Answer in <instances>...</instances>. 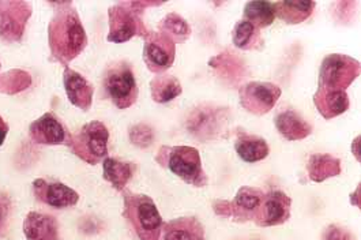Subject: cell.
I'll return each instance as SVG.
<instances>
[{"label": "cell", "mask_w": 361, "mask_h": 240, "mask_svg": "<svg viewBox=\"0 0 361 240\" xmlns=\"http://www.w3.org/2000/svg\"><path fill=\"white\" fill-rule=\"evenodd\" d=\"M51 45L54 54L64 61L80 55L86 45V35L74 10H64L51 25Z\"/></svg>", "instance_id": "1"}, {"label": "cell", "mask_w": 361, "mask_h": 240, "mask_svg": "<svg viewBox=\"0 0 361 240\" xmlns=\"http://www.w3.org/2000/svg\"><path fill=\"white\" fill-rule=\"evenodd\" d=\"M360 76V63L346 55H329L322 63L319 89L346 90Z\"/></svg>", "instance_id": "2"}, {"label": "cell", "mask_w": 361, "mask_h": 240, "mask_svg": "<svg viewBox=\"0 0 361 240\" xmlns=\"http://www.w3.org/2000/svg\"><path fill=\"white\" fill-rule=\"evenodd\" d=\"M104 88L109 99L121 109L131 107L138 97L134 73L126 63H118L108 70L104 78Z\"/></svg>", "instance_id": "3"}, {"label": "cell", "mask_w": 361, "mask_h": 240, "mask_svg": "<svg viewBox=\"0 0 361 240\" xmlns=\"http://www.w3.org/2000/svg\"><path fill=\"white\" fill-rule=\"evenodd\" d=\"M228 121V112L225 108L213 105H202L195 108L187 121L190 133L198 140L216 138Z\"/></svg>", "instance_id": "4"}, {"label": "cell", "mask_w": 361, "mask_h": 240, "mask_svg": "<svg viewBox=\"0 0 361 240\" xmlns=\"http://www.w3.org/2000/svg\"><path fill=\"white\" fill-rule=\"evenodd\" d=\"M281 89L269 82H250L240 89L241 105L251 114L264 115L277 104Z\"/></svg>", "instance_id": "5"}, {"label": "cell", "mask_w": 361, "mask_h": 240, "mask_svg": "<svg viewBox=\"0 0 361 240\" xmlns=\"http://www.w3.org/2000/svg\"><path fill=\"white\" fill-rule=\"evenodd\" d=\"M109 133L101 121H92L80 130L75 140V152L83 160L96 162L108 152Z\"/></svg>", "instance_id": "6"}, {"label": "cell", "mask_w": 361, "mask_h": 240, "mask_svg": "<svg viewBox=\"0 0 361 240\" xmlns=\"http://www.w3.org/2000/svg\"><path fill=\"white\" fill-rule=\"evenodd\" d=\"M169 169L191 184H201L203 181L200 152L191 146H175L168 149Z\"/></svg>", "instance_id": "7"}, {"label": "cell", "mask_w": 361, "mask_h": 240, "mask_svg": "<svg viewBox=\"0 0 361 240\" xmlns=\"http://www.w3.org/2000/svg\"><path fill=\"white\" fill-rule=\"evenodd\" d=\"M176 45L175 41L162 32L153 33L145 44L143 56L147 67L154 73L166 71L175 61Z\"/></svg>", "instance_id": "8"}, {"label": "cell", "mask_w": 361, "mask_h": 240, "mask_svg": "<svg viewBox=\"0 0 361 240\" xmlns=\"http://www.w3.org/2000/svg\"><path fill=\"white\" fill-rule=\"evenodd\" d=\"M131 216L135 229L138 231L142 240L160 239L162 220L156 205L146 198L138 197L131 203Z\"/></svg>", "instance_id": "9"}, {"label": "cell", "mask_w": 361, "mask_h": 240, "mask_svg": "<svg viewBox=\"0 0 361 240\" xmlns=\"http://www.w3.org/2000/svg\"><path fill=\"white\" fill-rule=\"evenodd\" d=\"M111 32L108 40L114 42H124L130 40L138 30V20L130 10L124 7H114L109 14Z\"/></svg>", "instance_id": "10"}, {"label": "cell", "mask_w": 361, "mask_h": 240, "mask_svg": "<svg viewBox=\"0 0 361 240\" xmlns=\"http://www.w3.org/2000/svg\"><path fill=\"white\" fill-rule=\"evenodd\" d=\"M289 198L280 191H274L262 200L261 217L259 224L263 225H277L289 217Z\"/></svg>", "instance_id": "11"}, {"label": "cell", "mask_w": 361, "mask_h": 240, "mask_svg": "<svg viewBox=\"0 0 361 240\" xmlns=\"http://www.w3.org/2000/svg\"><path fill=\"white\" fill-rule=\"evenodd\" d=\"M314 102L324 119H333L349 108V97L343 90L318 89Z\"/></svg>", "instance_id": "12"}, {"label": "cell", "mask_w": 361, "mask_h": 240, "mask_svg": "<svg viewBox=\"0 0 361 240\" xmlns=\"http://www.w3.org/2000/svg\"><path fill=\"white\" fill-rule=\"evenodd\" d=\"M64 86L70 101L80 109H87L92 104L93 88L80 74L67 70L64 73Z\"/></svg>", "instance_id": "13"}, {"label": "cell", "mask_w": 361, "mask_h": 240, "mask_svg": "<svg viewBox=\"0 0 361 240\" xmlns=\"http://www.w3.org/2000/svg\"><path fill=\"white\" fill-rule=\"evenodd\" d=\"M276 127L285 140H300L312 133L308 121L301 118L295 111H283L276 118Z\"/></svg>", "instance_id": "14"}, {"label": "cell", "mask_w": 361, "mask_h": 240, "mask_svg": "<svg viewBox=\"0 0 361 240\" xmlns=\"http://www.w3.org/2000/svg\"><path fill=\"white\" fill-rule=\"evenodd\" d=\"M32 137L39 143L58 145L66 140V130L61 121L51 114L44 115L32 126Z\"/></svg>", "instance_id": "15"}, {"label": "cell", "mask_w": 361, "mask_h": 240, "mask_svg": "<svg viewBox=\"0 0 361 240\" xmlns=\"http://www.w3.org/2000/svg\"><path fill=\"white\" fill-rule=\"evenodd\" d=\"M276 17L285 20L286 23H301L307 20L314 8V1H277L274 3Z\"/></svg>", "instance_id": "16"}, {"label": "cell", "mask_w": 361, "mask_h": 240, "mask_svg": "<svg viewBox=\"0 0 361 240\" xmlns=\"http://www.w3.org/2000/svg\"><path fill=\"white\" fill-rule=\"evenodd\" d=\"M235 148L241 160L247 162L263 160L269 155V146L266 140L255 136L241 134L239 140H236Z\"/></svg>", "instance_id": "17"}, {"label": "cell", "mask_w": 361, "mask_h": 240, "mask_svg": "<svg viewBox=\"0 0 361 240\" xmlns=\"http://www.w3.org/2000/svg\"><path fill=\"white\" fill-rule=\"evenodd\" d=\"M244 17L257 29L270 26L276 20L274 3L270 1H250L244 7Z\"/></svg>", "instance_id": "18"}, {"label": "cell", "mask_w": 361, "mask_h": 240, "mask_svg": "<svg viewBox=\"0 0 361 240\" xmlns=\"http://www.w3.org/2000/svg\"><path fill=\"white\" fill-rule=\"evenodd\" d=\"M340 160L330 155H314L308 161L310 178L314 181H322L330 176H336L340 174Z\"/></svg>", "instance_id": "19"}, {"label": "cell", "mask_w": 361, "mask_h": 240, "mask_svg": "<svg viewBox=\"0 0 361 240\" xmlns=\"http://www.w3.org/2000/svg\"><path fill=\"white\" fill-rule=\"evenodd\" d=\"M25 232L30 240H52L56 236V227L51 217L32 213L25 222Z\"/></svg>", "instance_id": "20"}, {"label": "cell", "mask_w": 361, "mask_h": 240, "mask_svg": "<svg viewBox=\"0 0 361 240\" xmlns=\"http://www.w3.org/2000/svg\"><path fill=\"white\" fill-rule=\"evenodd\" d=\"M164 240H203V231L198 221L180 219L166 227Z\"/></svg>", "instance_id": "21"}, {"label": "cell", "mask_w": 361, "mask_h": 240, "mask_svg": "<svg viewBox=\"0 0 361 240\" xmlns=\"http://www.w3.org/2000/svg\"><path fill=\"white\" fill-rule=\"evenodd\" d=\"M180 93V82L173 76L162 74L152 82V96L157 102H168L173 100Z\"/></svg>", "instance_id": "22"}, {"label": "cell", "mask_w": 361, "mask_h": 240, "mask_svg": "<svg viewBox=\"0 0 361 240\" xmlns=\"http://www.w3.org/2000/svg\"><path fill=\"white\" fill-rule=\"evenodd\" d=\"M45 200L49 205H52L55 208H67V206H73L74 203H77L78 194L64 184L55 183V184L48 186Z\"/></svg>", "instance_id": "23"}, {"label": "cell", "mask_w": 361, "mask_h": 240, "mask_svg": "<svg viewBox=\"0 0 361 240\" xmlns=\"http://www.w3.org/2000/svg\"><path fill=\"white\" fill-rule=\"evenodd\" d=\"M262 200L263 197L258 190L243 187L236 196L235 209L245 215H255L261 209Z\"/></svg>", "instance_id": "24"}, {"label": "cell", "mask_w": 361, "mask_h": 240, "mask_svg": "<svg viewBox=\"0 0 361 240\" xmlns=\"http://www.w3.org/2000/svg\"><path fill=\"white\" fill-rule=\"evenodd\" d=\"M162 33L173 41H183L188 39L191 29L187 20H183L178 14H168L161 23Z\"/></svg>", "instance_id": "25"}, {"label": "cell", "mask_w": 361, "mask_h": 240, "mask_svg": "<svg viewBox=\"0 0 361 240\" xmlns=\"http://www.w3.org/2000/svg\"><path fill=\"white\" fill-rule=\"evenodd\" d=\"M104 175L115 187L121 188L131 176V168L128 164L115 159H106L104 162Z\"/></svg>", "instance_id": "26"}, {"label": "cell", "mask_w": 361, "mask_h": 240, "mask_svg": "<svg viewBox=\"0 0 361 240\" xmlns=\"http://www.w3.org/2000/svg\"><path fill=\"white\" fill-rule=\"evenodd\" d=\"M258 39V29L247 20H240L233 29V44L241 49H251Z\"/></svg>", "instance_id": "27"}, {"label": "cell", "mask_w": 361, "mask_h": 240, "mask_svg": "<svg viewBox=\"0 0 361 240\" xmlns=\"http://www.w3.org/2000/svg\"><path fill=\"white\" fill-rule=\"evenodd\" d=\"M131 138L134 140V143H137L140 146H147L153 140V131L147 126L141 124V126H137L133 128Z\"/></svg>", "instance_id": "28"}, {"label": "cell", "mask_w": 361, "mask_h": 240, "mask_svg": "<svg viewBox=\"0 0 361 240\" xmlns=\"http://www.w3.org/2000/svg\"><path fill=\"white\" fill-rule=\"evenodd\" d=\"M326 240H353L352 235L340 227H330L326 232Z\"/></svg>", "instance_id": "29"}, {"label": "cell", "mask_w": 361, "mask_h": 240, "mask_svg": "<svg viewBox=\"0 0 361 240\" xmlns=\"http://www.w3.org/2000/svg\"><path fill=\"white\" fill-rule=\"evenodd\" d=\"M6 134H7V126H6V123L3 121V119L0 118V145L4 142Z\"/></svg>", "instance_id": "30"}, {"label": "cell", "mask_w": 361, "mask_h": 240, "mask_svg": "<svg viewBox=\"0 0 361 240\" xmlns=\"http://www.w3.org/2000/svg\"><path fill=\"white\" fill-rule=\"evenodd\" d=\"M353 153L357 160H360V137H357L353 142Z\"/></svg>", "instance_id": "31"}, {"label": "cell", "mask_w": 361, "mask_h": 240, "mask_svg": "<svg viewBox=\"0 0 361 240\" xmlns=\"http://www.w3.org/2000/svg\"><path fill=\"white\" fill-rule=\"evenodd\" d=\"M6 215H7V208L0 202V227H1L3 221L6 220Z\"/></svg>", "instance_id": "32"}]
</instances>
